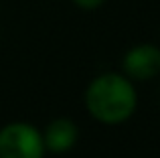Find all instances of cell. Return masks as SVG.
I'll return each instance as SVG.
<instances>
[{"label":"cell","instance_id":"2","mask_svg":"<svg viewBox=\"0 0 160 158\" xmlns=\"http://www.w3.org/2000/svg\"><path fill=\"white\" fill-rule=\"evenodd\" d=\"M45 144L37 128L10 124L0 130V158H43Z\"/></svg>","mask_w":160,"mask_h":158},{"label":"cell","instance_id":"1","mask_svg":"<svg viewBox=\"0 0 160 158\" xmlns=\"http://www.w3.org/2000/svg\"><path fill=\"white\" fill-rule=\"evenodd\" d=\"M89 114L103 124H120L136 107V91L120 73H103L89 83L85 93Z\"/></svg>","mask_w":160,"mask_h":158},{"label":"cell","instance_id":"4","mask_svg":"<svg viewBox=\"0 0 160 158\" xmlns=\"http://www.w3.org/2000/svg\"><path fill=\"white\" fill-rule=\"evenodd\" d=\"M75 140H77V126L71 120L61 118V120H53L47 126L43 144L51 152H65L75 144Z\"/></svg>","mask_w":160,"mask_h":158},{"label":"cell","instance_id":"3","mask_svg":"<svg viewBox=\"0 0 160 158\" xmlns=\"http://www.w3.org/2000/svg\"><path fill=\"white\" fill-rule=\"evenodd\" d=\"M122 65L132 79H152L160 71V49L154 45H138L126 53Z\"/></svg>","mask_w":160,"mask_h":158},{"label":"cell","instance_id":"5","mask_svg":"<svg viewBox=\"0 0 160 158\" xmlns=\"http://www.w3.org/2000/svg\"><path fill=\"white\" fill-rule=\"evenodd\" d=\"M75 4H77L79 8H83V10H93V8L102 6L106 0H73Z\"/></svg>","mask_w":160,"mask_h":158}]
</instances>
